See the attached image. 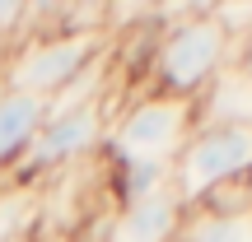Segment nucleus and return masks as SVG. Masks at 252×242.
<instances>
[{
    "mask_svg": "<svg viewBox=\"0 0 252 242\" xmlns=\"http://www.w3.org/2000/svg\"><path fill=\"white\" fill-rule=\"evenodd\" d=\"M234 37L215 19V9H201L191 19H178L159 33V42L150 47V80L154 93L182 103H201V93L229 70L234 61Z\"/></svg>",
    "mask_w": 252,
    "mask_h": 242,
    "instance_id": "1",
    "label": "nucleus"
},
{
    "mask_svg": "<svg viewBox=\"0 0 252 242\" xmlns=\"http://www.w3.org/2000/svg\"><path fill=\"white\" fill-rule=\"evenodd\" d=\"M98 33L94 28H56L33 37L28 47L5 56V84L19 93H33L42 103H56L94 70L98 61Z\"/></svg>",
    "mask_w": 252,
    "mask_h": 242,
    "instance_id": "2",
    "label": "nucleus"
},
{
    "mask_svg": "<svg viewBox=\"0 0 252 242\" xmlns=\"http://www.w3.org/2000/svg\"><path fill=\"white\" fill-rule=\"evenodd\" d=\"M252 177V126H196L168 172L173 196L196 210L210 191Z\"/></svg>",
    "mask_w": 252,
    "mask_h": 242,
    "instance_id": "3",
    "label": "nucleus"
},
{
    "mask_svg": "<svg viewBox=\"0 0 252 242\" xmlns=\"http://www.w3.org/2000/svg\"><path fill=\"white\" fill-rule=\"evenodd\" d=\"M191 131H196V103L163 98V93H145V98H135L131 108L112 121L103 149L126 154V159L173 163Z\"/></svg>",
    "mask_w": 252,
    "mask_h": 242,
    "instance_id": "4",
    "label": "nucleus"
},
{
    "mask_svg": "<svg viewBox=\"0 0 252 242\" xmlns=\"http://www.w3.org/2000/svg\"><path fill=\"white\" fill-rule=\"evenodd\" d=\"M103 144H108V112H103L98 98L52 103L37 140L28 144V154L19 159V182L56 172V168H70V163L89 159L94 149H103Z\"/></svg>",
    "mask_w": 252,
    "mask_h": 242,
    "instance_id": "5",
    "label": "nucleus"
},
{
    "mask_svg": "<svg viewBox=\"0 0 252 242\" xmlns=\"http://www.w3.org/2000/svg\"><path fill=\"white\" fill-rule=\"evenodd\" d=\"M182 219H187V205L173 196V187H163V191H154L145 200L117 205L108 242H178Z\"/></svg>",
    "mask_w": 252,
    "mask_h": 242,
    "instance_id": "6",
    "label": "nucleus"
},
{
    "mask_svg": "<svg viewBox=\"0 0 252 242\" xmlns=\"http://www.w3.org/2000/svg\"><path fill=\"white\" fill-rule=\"evenodd\" d=\"M47 112H52V103L33 98V93H19V89L0 93V172L28 154V144L37 140Z\"/></svg>",
    "mask_w": 252,
    "mask_h": 242,
    "instance_id": "7",
    "label": "nucleus"
},
{
    "mask_svg": "<svg viewBox=\"0 0 252 242\" xmlns=\"http://www.w3.org/2000/svg\"><path fill=\"white\" fill-rule=\"evenodd\" d=\"M178 242H252V215H206L191 210Z\"/></svg>",
    "mask_w": 252,
    "mask_h": 242,
    "instance_id": "8",
    "label": "nucleus"
},
{
    "mask_svg": "<svg viewBox=\"0 0 252 242\" xmlns=\"http://www.w3.org/2000/svg\"><path fill=\"white\" fill-rule=\"evenodd\" d=\"M28 215H33V196L28 191H9L0 196V242H19L28 233Z\"/></svg>",
    "mask_w": 252,
    "mask_h": 242,
    "instance_id": "9",
    "label": "nucleus"
},
{
    "mask_svg": "<svg viewBox=\"0 0 252 242\" xmlns=\"http://www.w3.org/2000/svg\"><path fill=\"white\" fill-rule=\"evenodd\" d=\"M238 70H243V75H248V80H252V42H248V52H243V56H238Z\"/></svg>",
    "mask_w": 252,
    "mask_h": 242,
    "instance_id": "10",
    "label": "nucleus"
},
{
    "mask_svg": "<svg viewBox=\"0 0 252 242\" xmlns=\"http://www.w3.org/2000/svg\"><path fill=\"white\" fill-rule=\"evenodd\" d=\"M5 89H9V84H5V65H0V93H5Z\"/></svg>",
    "mask_w": 252,
    "mask_h": 242,
    "instance_id": "11",
    "label": "nucleus"
}]
</instances>
